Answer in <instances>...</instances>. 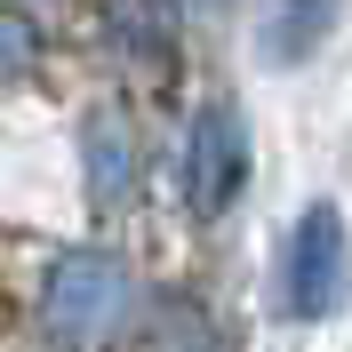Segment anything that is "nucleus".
Listing matches in <instances>:
<instances>
[{"mask_svg": "<svg viewBox=\"0 0 352 352\" xmlns=\"http://www.w3.org/2000/svg\"><path fill=\"white\" fill-rule=\"evenodd\" d=\"M136 312V272L112 248H65L41 280V329L56 352H112Z\"/></svg>", "mask_w": 352, "mask_h": 352, "instance_id": "obj_1", "label": "nucleus"}, {"mask_svg": "<svg viewBox=\"0 0 352 352\" xmlns=\"http://www.w3.org/2000/svg\"><path fill=\"white\" fill-rule=\"evenodd\" d=\"M336 8H344V0H264V56H272V65L312 56V48L329 41Z\"/></svg>", "mask_w": 352, "mask_h": 352, "instance_id": "obj_5", "label": "nucleus"}, {"mask_svg": "<svg viewBox=\"0 0 352 352\" xmlns=\"http://www.w3.org/2000/svg\"><path fill=\"white\" fill-rule=\"evenodd\" d=\"M104 8H112V32H120L129 56H144V65L168 56V8L160 0H104Z\"/></svg>", "mask_w": 352, "mask_h": 352, "instance_id": "obj_6", "label": "nucleus"}, {"mask_svg": "<svg viewBox=\"0 0 352 352\" xmlns=\"http://www.w3.org/2000/svg\"><path fill=\"white\" fill-rule=\"evenodd\" d=\"M192 8H224V0H192Z\"/></svg>", "mask_w": 352, "mask_h": 352, "instance_id": "obj_7", "label": "nucleus"}, {"mask_svg": "<svg viewBox=\"0 0 352 352\" xmlns=\"http://www.w3.org/2000/svg\"><path fill=\"white\" fill-rule=\"evenodd\" d=\"M344 280H352L344 217H336V200H312L296 217V232H288V248H280V312L288 320H329Z\"/></svg>", "mask_w": 352, "mask_h": 352, "instance_id": "obj_2", "label": "nucleus"}, {"mask_svg": "<svg viewBox=\"0 0 352 352\" xmlns=\"http://www.w3.org/2000/svg\"><path fill=\"white\" fill-rule=\"evenodd\" d=\"M80 168H88V200L96 208H120L136 184V129L129 112L112 104V96H96V104L80 112Z\"/></svg>", "mask_w": 352, "mask_h": 352, "instance_id": "obj_4", "label": "nucleus"}, {"mask_svg": "<svg viewBox=\"0 0 352 352\" xmlns=\"http://www.w3.org/2000/svg\"><path fill=\"white\" fill-rule=\"evenodd\" d=\"M248 192V120L232 112V96H208L184 129V200L200 217H224Z\"/></svg>", "mask_w": 352, "mask_h": 352, "instance_id": "obj_3", "label": "nucleus"}]
</instances>
